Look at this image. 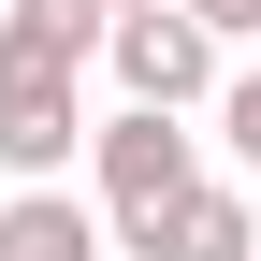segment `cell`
Returning a JSON list of instances; mask_svg holds the SVG:
<instances>
[{
  "instance_id": "7a4b0ae2",
  "label": "cell",
  "mask_w": 261,
  "mask_h": 261,
  "mask_svg": "<svg viewBox=\"0 0 261 261\" xmlns=\"http://www.w3.org/2000/svg\"><path fill=\"white\" fill-rule=\"evenodd\" d=\"M116 87H130V116H189V102H218V87H232V73H218V29L203 15H189V0H160V15H116Z\"/></svg>"
},
{
  "instance_id": "52a82bcc",
  "label": "cell",
  "mask_w": 261,
  "mask_h": 261,
  "mask_svg": "<svg viewBox=\"0 0 261 261\" xmlns=\"http://www.w3.org/2000/svg\"><path fill=\"white\" fill-rule=\"evenodd\" d=\"M102 15H160V0H102Z\"/></svg>"
},
{
  "instance_id": "3957f363",
  "label": "cell",
  "mask_w": 261,
  "mask_h": 261,
  "mask_svg": "<svg viewBox=\"0 0 261 261\" xmlns=\"http://www.w3.org/2000/svg\"><path fill=\"white\" fill-rule=\"evenodd\" d=\"M145 261H261V218H247V189H218V174H203L174 218H160V247H145Z\"/></svg>"
},
{
  "instance_id": "5b68a950",
  "label": "cell",
  "mask_w": 261,
  "mask_h": 261,
  "mask_svg": "<svg viewBox=\"0 0 261 261\" xmlns=\"http://www.w3.org/2000/svg\"><path fill=\"white\" fill-rule=\"evenodd\" d=\"M218 130H232V160H247V174H261V58H247L232 87H218Z\"/></svg>"
},
{
  "instance_id": "8992f818",
  "label": "cell",
  "mask_w": 261,
  "mask_h": 261,
  "mask_svg": "<svg viewBox=\"0 0 261 261\" xmlns=\"http://www.w3.org/2000/svg\"><path fill=\"white\" fill-rule=\"evenodd\" d=\"M189 15H203L218 44H261V0H189Z\"/></svg>"
},
{
  "instance_id": "277c9868",
  "label": "cell",
  "mask_w": 261,
  "mask_h": 261,
  "mask_svg": "<svg viewBox=\"0 0 261 261\" xmlns=\"http://www.w3.org/2000/svg\"><path fill=\"white\" fill-rule=\"evenodd\" d=\"M116 232L87 203H58V189H15V203H0V261H102Z\"/></svg>"
},
{
  "instance_id": "6da1fadb",
  "label": "cell",
  "mask_w": 261,
  "mask_h": 261,
  "mask_svg": "<svg viewBox=\"0 0 261 261\" xmlns=\"http://www.w3.org/2000/svg\"><path fill=\"white\" fill-rule=\"evenodd\" d=\"M87 160H102V232H116L130 261L160 247V218H174L189 189H203V145H189V116H102V145H87Z\"/></svg>"
}]
</instances>
